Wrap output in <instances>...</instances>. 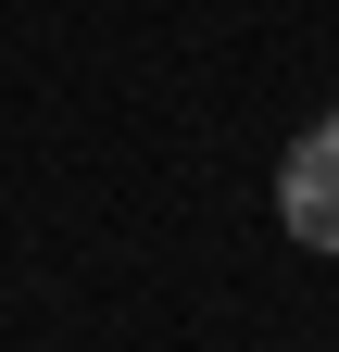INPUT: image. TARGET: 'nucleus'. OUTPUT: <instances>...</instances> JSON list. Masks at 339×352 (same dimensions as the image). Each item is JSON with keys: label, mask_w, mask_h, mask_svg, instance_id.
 <instances>
[{"label": "nucleus", "mask_w": 339, "mask_h": 352, "mask_svg": "<svg viewBox=\"0 0 339 352\" xmlns=\"http://www.w3.org/2000/svg\"><path fill=\"white\" fill-rule=\"evenodd\" d=\"M277 227L302 252H339V126H302L277 164Z\"/></svg>", "instance_id": "f257e3e1"}]
</instances>
